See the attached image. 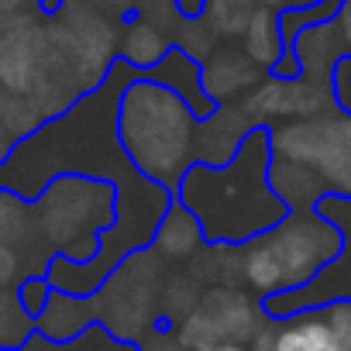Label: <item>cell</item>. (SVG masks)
<instances>
[{"instance_id":"obj_1","label":"cell","mask_w":351,"mask_h":351,"mask_svg":"<svg viewBox=\"0 0 351 351\" xmlns=\"http://www.w3.org/2000/svg\"><path fill=\"white\" fill-rule=\"evenodd\" d=\"M138 76L141 73L117 59L97 90L83 93L59 117L14 141L8 158L0 162V190L14 193L25 204H32L56 176H86V180L117 186V217L100 234L97 255L86 265L59 255L49 258L45 279L56 293L93 296L124 258L152 248V238L176 200L169 190L148 183L131 169L117 141V100Z\"/></svg>"},{"instance_id":"obj_2","label":"cell","mask_w":351,"mask_h":351,"mask_svg":"<svg viewBox=\"0 0 351 351\" xmlns=\"http://www.w3.org/2000/svg\"><path fill=\"white\" fill-rule=\"evenodd\" d=\"M269 128H252L228 165L193 162L176 186V204L197 217L207 245L241 248L289 214V207L269 186Z\"/></svg>"},{"instance_id":"obj_3","label":"cell","mask_w":351,"mask_h":351,"mask_svg":"<svg viewBox=\"0 0 351 351\" xmlns=\"http://www.w3.org/2000/svg\"><path fill=\"white\" fill-rule=\"evenodd\" d=\"M197 128L200 121L186 100L148 76L131 80L117 100V141L124 158L138 176L172 197L197 162Z\"/></svg>"},{"instance_id":"obj_4","label":"cell","mask_w":351,"mask_h":351,"mask_svg":"<svg viewBox=\"0 0 351 351\" xmlns=\"http://www.w3.org/2000/svg\"><path fill=\"white\" fill-rule=\"evenodd\" d=\"M337 252L341 231L327 217L317 210H289L272 231L238 248L241 286L258 300L296 293L313 282Z\"/></svg>"},{"instance_id":"obj_5","label":"cell","mask_w":351,"mask_h":351,"mask_svg":"<svg viewBox=\"0 0 351 351\" xmlns=\"http://www.w3.org/2000/svg\"><path fill=\"white\" fill-rule=\"evenodd\" d=\"M32 217L52 258L86 265L100 248V234L117 217V186L86 176H56L32 200Z\"/></svg>"},{"instance_id":"obj_6","label":"cell","mask_w":351,"mask_h":351,"mask_svg":"<svg viewBox=\"0 0 351 351\" xmlns=\"http://www.w3.org/2000/svg\"><path fill=\"white\" fill-rule=\"evenodd\" d=\"M272 158H289L320 176L334 197H351V117L337 107L269 128Z\"/></svg>"},{"instance_id":"obj_7","label":"cell","mask_w":351,"mask_h":351,"mask_svg":"<svg viewBox=\"0 0 351 351\" xmlns=\"http://www.w3.org/2000/svg\"><path fill=\"white\" fill-rule=\"evenodd\" d=\"M162 293V279H158V255L148 248L141 255L124 258L107 282L86 296V310L90 320H100V327L114 337V341H128L138 344V337H145L155 324V300Z\"/></svg>"},{"instance_id":"obj_8","label":"cell","mask_w":351,"mask_h":351,"mask_svg":"<svg viewBox=\"0 0 351 351\" xmlns=\"http://www.w3.org/2000/svg\"><path fill=\"white\" fill-rule=\"evenodd\" d=\"M265 324L269 313L258 296L241 286H210L172 337L183 351H210L217 344H252Z\"/></svg>"},{"instance_id":"obj_9","label":"cell","mask_w":351,"mask_h":351,"mask_svg":"<svg viewBox=\"0 0 351 351\" xmlns=\"http://www.w3.org/2000/svg\"><path fill=\"white\" fill-rule=\"evenodd\" d=\"M317 214L327 217L337 231H341V252L320 269V276L313 282H306L303 289L296 293H286V296H272V300H262L269 320H282V317H293V313H303V310H324L330 303H341V300H351V197H334L327 193L320 204H317Z\"/></svg>"},{"instance_id":"obj_10","label":"cell","mask_w":351,"mask_h":351,"mask_svg":"<svg viewBox=\"0 0 351 351\" xmlns=\"http://www.w3.org/2000/svg\"><path fill=\"white\" fill-rule=\"evenodd\" d=\"M145 76L155 80V83H162V86H169L176 97H183L197 121H207V117L217 114V104H214V100L207 97V90H204L200 59H193L190 52H183V49L172 45V49L165 52V59H162L152 73H145Z\"/></svg>"},{"instance_id":"obj_11","label":"cell","mask_w":351,"mask_h":351,"mask_svg":"<svg viewBox=\"0 0 351 351\" xmlns=\"http://www.w3.org/2000/svg\"><path fill=\"white\" fill-rule=\"evenodd\" d=\"M200 76H204V90L207 97L221 107L234 97H248L252 86L258 80H265L269 73H262L245 52H234V49H224L217 56H210L207 62H200Z\"/></svg>"},{"instance_id":"obj_12","label":"cell","mask_w":351,"mask_h":351,"mask_svg":"<svg viewBox=\"0 0 351 351\" xmlns=\"http://www.w3.org/2000/svg\"><path fill=\"white\" fill-rule=\"evenodd\" d=\"M200 248H207V241H204L197 217L183 204L172 200V207L165 210V217H162V224L152 238V252L162 262H186V258H197Z\"/></svg>"},{"instance_id":"obj_13","label":"cell","mask_w":351,"mask_h":351,"mask_svg":"<svg viewBox=\"0 0 351 351\" xmlns=\"http://www.w3.org/2000/svg\"><path fill=\"white\" fill-rule=\"evenodd\" d=\"M269 186L289 210H317V204L327 197V186L320 183V176L289 158H272Z\"/></svg>"},{"instance_id":"obj_14","label":"cell","mask_w":351,"mask_h":351,"mask_svg":"<svg viewBox=\"0 0 351 351\" xmlns=\"http://www.w3.org/2000/svg\"><path fill=\"white\" fill-rule=\"evenodd\" d=\"M93 327L90 310H86V296H69V293H56L45 306V313L35 320V330L56 344L62 341H76L80 334H86Z\"/></svg>"},{"instance_id":"obj_15","label":"cell","mask_w":351,"mask_h":351,"mask_svg":"<svg viewBox=\"0 0 351 351\" xmlns=\"http://www.w3.org/2000/svg\"><path fill=\"white\" fill-rule=\"evenodd\" d=\"M276 351H337L324 310H303L276 320Z\"/></svg>"},{"instance_id":"obj_16","label":"cell","mask_w":351,"mask_h":351,"mask_svg":"<svg viewBox=\"0 0 351 351\" xmlns=\"http://www.w3.org/2000/svg\"><path fill=\"white\" fill-rule=\"evenodd\" d=\"M245 56L262 69L272 73L276 62L282 59V38H279V11L276 8H258L252 21L245 25Z\"/></svg>"},{"instance_id":"obj_17","label":"cell","mask_w":351,"mask_h":351,"mask_svg":"<svg viewBox=\"0 0 351 351\" xmlns=\"http://www.w3.org/2000/svg\"><path fill=\"white\" fill-rule=\"evenodd\" d=\"M35 334V320L21 310L14 289H0V351H14L28 344Z\"/></svg>"},{"instance_id":"obj_18","label":"cell","mask_w":351,"mask_h":351,"mask_svg":"<svg viewBox=\"0 0 351 351\" xmlns=\"http://www.w3.org/2000/svg\"><path fill=\"white\" fill-rule=\"evenodd\" d=\"M18 303H21V310L32 317V320H38L42 313H45V306H49V300H52V282L45 279V276H25L21 282H18Z\"/></svg>"},{"instance_id":"obj_19","label":"cell","mask_w":351,"mask_h":351,"mask_svg":"<svg viewBox=\"0 0 351 351\" xmlns=\"http://www.w3.org/2000/svg\"><path fill=\"white\" fill-rule=\"evenodd\" d=\"M25 276H35L32 262H28L18 248L0 245V289H18V282H21Z\"/></svg>"},{"instance_id":"obj_20","label":"cell","mask_w":351,"mask_h":351,"mask_svg":"<svg viewBox=\"0 0 351 351\" xmlns=\"http://www.w3.org/2000/svg\"><path fill=\"white\" fill-rule=\"evenodd\" d=\"M324 320H327V327L334 334L337 351H351V300L324 306Z\"/></svg>"},{"instance_id":"obj_21","label":"cell","mask_w":351,"mask_h":351,"mask_svg":"<svg viewBox=\"0 0 351 351\" xmlns=\"http://www.w3.org/2000/svg\"><path fill=\"white\" fill-rule=\"evenodd\" d=\"M330 97H334V107L351 117V56H344L334 66V73H330Z\"/></svg>"},{"instance_id":"obj_22","label":"cell","mask_w":351,"mask_h":351,"mask_svg":"<svg viewBox=\"0 0 351 351\" xmlns=\"http://www.w3.org/2000/svg\"><path fill=\"white\" fill-rule=\"evenodd\" d=\"M334 28L344 45V56H351V0H341V11L334 14Z\"/></svg>"},{"instance_id":"obj_23","label":"cell","mask_w":351,"mask_h":351,"mask_svg":"<svg viewBox=\"0 0 351 351\" xmlns=\"http://www.w3.org/2000/svg\"><path fill=\"white\" fill-rule=\"evenodd\" d=\"M276 11H300V8H313V4H324V0H269Z\"/></svg>"},{"instance_id":"obj_24","label":"cell","mask_w":351,"mask_h":351,"mask_svg":"<svg viewBox=\"0 0 351 351\" xmlns=\"http://www.w3.org/2000/svg\"><path fill=\"white\" fill-rule=\"evenodd\" d=\"M210 351H252L248 344H217V348H210Z\"/></svg>"},{"instance_id":"obj_25","label":"cell","mask_w":351,"mask_h":351,"mask_svg":"<svg viewBox=\"0 0 351 351\" xmlns=\"http://www.w3.org/2000/svg\"><path fill=\"white\" fill-rule=\"evenodd\" d=\"M0 134H4V128H0ZM4 158H8V152H4V148H0V162H4Z\"/></svg>"},{"instance_id":"obj_26","label":"cell","mask_w":351,"mask_h":351,"mask_svg":"<svg viewBox=\"0 0 351 351\" xmlns=\"http://www.w3.org/2000/svg\"><path fill=\"white\" fill-rule=\"evenodd\" d=\"M172 341H176V337H172ZM138 351H141V348H138ZM172 351H183V348H180V344H172Z\"/></svg>"}]
</instances>
